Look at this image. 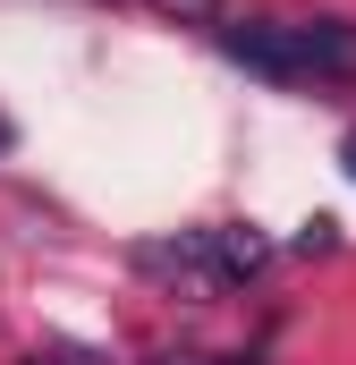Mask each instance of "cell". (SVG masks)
Masks as SVG:
<instances>
[{"label":"cell","mask_w":356,"mask_h":365,"mask_svg":"<svg viewBox=\"0 0 356 365\" xmlns=\"http://www.w3.org/2000/svg\"><path fill=\"white\" fill-rule=\"evenodd\" d=\"M127 264L145 280H170L178 297H195V306H212V297H229L238 280L221 264V238L212 230H178V238H145V247H127Z\"/></svg>","instance_id":"1"},{"label":"cell","mask_w":356,"mask_h":365,"mask_svg":"<svg viewBox=\"0 0 356 365\" xmlns=\"http://www.w3.org/2000/svg\"><path fill=\"white\" fill-rule=\"evenodd\" d=\"M305 86H356V17H288Z\"/></svg>","instance_id":"2"},{"label":"cell","mask_w":356,"mask_h":365,"mask_svg":"<svg viewBox=\"0 0 356 365\" xmlns=\"http://www.w3.org/2000/svg\"><path fill=\"white\" fill-rule=\"evenodd\" d=\"M212 238H221V264H229V280L271 272V238L255 230V221H212Z\"/></svg>","instance_id":"3"},{"label":"cell","mask_w":356,"mask_h":365,"mask_svg":"<svg viewBox=\"0 0 356 365\" xmlns=\"http://www.w3.org/2000/svg\"><path fill=\"white\" fill-rule=\"evenodd\" d=\"M17 365H119L110 349H85V340H43L34 357H17Z\"/></svg>","instance_id":"4"},{"label":"cell","mask_w":356,"mask_h":365,"mask_svg":"<svg viewBox=\"0 0 356 365\" xmlns=\"http://www.w3.org/2000/svg\"><path fill=\"white\" fill-rule=\"evenodd\" d=\"M331 247H340V221H331V212H314V221L297 230V255H331Z\"/></svg>","instance_id":"5"},{"label":"cell","mask_w":356,"mask_h":365,"mask_svg":"<svg viewBox=\"0 0 356 365\" xmlns=\"http://www.w3.org/2000/svg\"><path fill=\"white\" fill-rule=\"evenodd\" d=\"M340 170H348V179H356V128H348V136H340Z\"/></svg>","instance_id":"6"},{"label":"cell","mask_w":356,"mask_h":365,"mask_svg":"<svg viewBox=\"0 0 356 365\" xmlns=\"http://www.w3.org/2000/svg\"><path fill=\"white\" fill-rule=\"evenodd\" d=\"M204 365H263V357H255V349H246V357H204Z\"/></svg>","instance_id":"7"},{"label":"cell","mask_w":356,"mask_h":365,"mask_svg":"<svg viewBox=\"0 0 356 365\" xmlns=\"http://www.w3.org/2000/svg\"><path fill=\"white\" fill-rule=\"evenodd\" d=\"M9 145H17V128H9V110H0V153H9Z\"/></svg>","instance_id":"8"},{"label":"cell","mask_w":356,"mask_h":365,"mask_svg":"<svg viewBox=\"0 0 356 365\" xmlns=\"http://www.w3.org/2000/svg\"><path fill=\"white\" fill-rule=\"evenodd\" d=\"M187 9H212V0H187Z\"/></svg>","instance_id":"9"}]
</instances>
